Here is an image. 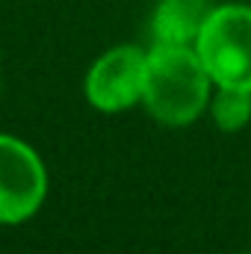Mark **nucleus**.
Listing matches in <instances>:
<instances>
[{"instance_id": "f257e3e1", "label": "nucleus", "mask_w": 251, "mask_h": 254, "mask_svg": "<svg viewBox=\"0 0 251 254\" xmlns=\"http://www.w3.org/2000/svg\"><path fill=\"white\" fill-rule=\"evenodd\" d=\"M210 74L195 48L154 45L148 54V77L142 104L169 127H184L201 116L210 101Z\"/></svg>"}, {"instance_id": "f03ea898", "label": "nucleus", "mask_w": 251, "mask_h": 254, "mask_svg": "<svg viewBox=\"0 0 251 254\" xmlns=\"http://www.w3.org/2000/svg\"><path fill=\"white\" fill-rule=\"evenodd\" d=\"M195 51L216 86L251 92V6H216L195 42Z\"/></svg>"}, {"instance_id": "7ed1b4c3", "label": "nucleus", "mask_w": 251, "mask_h": 254, "mask_svg": "<svg viewBox=\"0 0 251 254\" xmlns=\"http://www.w3.org/2000/svg\"><path fill=\"white\" fill-rule=\"evenodd\" d=\"M48 192V175L39 154L15 139L0 133V225H18L30 219Z\"/></svg>"}, {"instance_id": "20e7f679", "label": "nucleus", "mask_w": 251, "mask_h": 254, "mask_svg": "<svg viewBox=\"0 0 251 254\" xmlns=\"http://www.w3.org/2000/svg\"><path fill=\"white\" fill-rule=\"evenodd\" d=\"M148 77V54L139 48H113L92 65L86 77L89 104L101 113H122L142 101Z\"/></svg>"}, {"instance_id": "39448f33", "label": "nucleus", "mask_w": 251, "mask_h": 254, "mask_svg": "<svg viewBox=\"0 0 251 254\" xmlns=\"http://www.w3.org/2000/svg\"><path fill=\"white\" fill-rule=\"evenodd\" d=\"M216 12L213 0H160L154 9V42L195 48L204 24Z\"/></svg>"}, {"instance_id": "423d86ee", "label": "nucleus", "mask_w": 251, "mask_h": 254, "mask_svg": "<svg viewBox=\"0 0 251 254\" xmlns=\"http://www.w3.org/2000/svg\"><path fill=\"white\" fill-rule=\"evenodd\" d=\"M213 119L222 130H240L251 119V92L234 89V86H219L213 98Z\"/></svg>"}]
</instances>
